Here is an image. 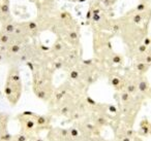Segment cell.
I'll use <instances>...</instances> for the list:
<instances>
[{"instance_id":"obj_38","label":"cell","mask_w":151,"mask_h":141,"mask_svg":"<svg viewBox=\"0 0 151 141\" xmlns=\"http://www.w3.org/2000/svg\"><path fill=\"white\" fill-rule=\"evenodd\" d=\"M36 141H42V139H36Z\"/></svg>"},{"instance_id":"obj_8","label":"cell","mask_w":151,"mask_h":141,"mask_svg":"<svg viewBox=\"0 0 151 141\" xmlns=\"http://www.w3.org/2000/svg\"><path fill=\"white\" fill-rule=\"evenodd\" d=\"M66 35H67V37H68L69 40H78V38H79L78 32L76 31V30H73V29H71V30H69V31H67Z\"/></svg>"},{"instance_id":"obj_32","label":"cell","mask_w":151,"mask_h":141,"mask_svg":"<svg viewBox=\"0 0 151 141\" xmlns=\"http://www.w3.org/2000/svg\"><path fill=\"white\" fill-rule=\"evenodd\" d=\"M55 68H56V69H61V68H62V63H61V62H56V63H55Z\"/></svg>"},{"instance_id":"obj_30","label":"cell","mask_w":151,"mask_h":141,"mask_svg":"<svg viewBox=\"0 0 151 141\" xmlns=\"http://www.w3.org/2000/svg\"><path fill=\"white\" fill-rule=\"evenodd\" d=\"M68 130H66V129H61L60 130V134L62 135V136H67V134H68Z\"/></svg>"},{"instance_id":"obj_31","label":"cell","mask_w":151,"mask_h":141,"mask_svg":"<svg viewBox=\"0 0 151 141\" xmlns=\"http://www.w3.org/2000/svg\"><path fill=\"white\" fill-rule=\"evenodd\" d=\"M63 98V94L61 93V92H59V93H57L56 94V99L58 100V101H60L61 99Z\"/></svg>"},{"instance_id":"obj_21","label":"cell","mask_w":151,"mask_h":141,"mask_svg":"<svg viewBox=\"0 0 151 141\" xmlns=\"http://www.w3.org/2000/svg\"><path fill=\"white\" fill-rule=\"evenodd\" d=\"M142 62L146 63L147 65H149V66H150V65H151V54L146 55V56L144 57V60H143Z\"/></svg>"},{"instance_id":"obj_15","label":"cell","mask_w":151,"mask_h":141,"mask_svg":"<svg viewBox=\"0 0 151 141\" xmlns=\"http://www.w3.org/2000/svg\"><path fill=\"white\" fill-rule=\"evenodd\" d=\"M120 98H121V101L123 103H126L130 100V94H128L127 92H122L121 95H120Z\"/></svg>"},{"instance_id":"obj_23","label":"cell","mask_w":151,"mask_h":141,"mask_svg":"<svg viewBox=\"0 0 151 141\" xmlns=\"http://www.w3.org/2000/svg\"><path fill=\"white\" fill-rule=\"evenodd\" d=\"M0 139L3 141H9L12 139V135L9 134V133H5V134H3L2 136L0 137Z\"/></svg>"},{"instance_id":"obj_36","label":"cell","mask_w":151,"mask_h":141,"mask_svg":"<svg viewBox=\"0 0 151 141\" xmlns=\"http://www.w3.org/2000/svg\"><path fill=\"white\" fill-rule=\"evenodd\" d=\"M140 1H142V2H146V3H150L151 0H140Z\"/></svg>"},{"instance_id":"obj_18","label":"cell","mask_w":151,"mask_h":141,"mask_svg":"<svg viewBox=\"0 0 151 141\" xmlns=\"http://www.w3.org/2000/svg\"><path fill=\"white\" fill-rule=\"evenodd\" d=\"M140 133L142 135H147L149 132H150V129H149V126L146 125V126H140Z\"/></svg>"},{"instance_id":"obj_17","label":"cell","mask_w":151,"mask_h":141,"mask_svg":"<svg viewBox=\"0 0 151 141\" xmlns=\"http://www.w3.org/2000/svg\"><path fill=\"white\" fill-rule=\"evenodd\" d=\"M68 132H69V134H70V136L73 137V138H77V137H79V130L78 129H76V128H71V129H69L68 130Z\"/></svg>"},{"instance_id":"obj_13","label":"cell","mask_w":151,"mask_h":141,"mask_svg":"<svg viewBox=\"0 0 151 141\" xmlns=\"http://www.w3.org/2000/svg\"><path fill=\"white\" fill-rule=\"evenodd\" d=\"M122 57L120 56V55H118V54H114L113 56H112V62L114 63V64H121L122 63Z\"/></svg>"},{"instance_id":"obj_5","label":"cell","mask_w":151,"mask_h":141,"mask_svg":"<svg viewBox=\"0 0 151 141\" xmlns=\"http://www.w3.org/2000/svg\"><path fill=\"white\" fill-rule=\"evenodd\" d=\"M137 85H138V91L141 92V93H146L149 89L148 83H147L145 79H141V80L137 83Z\"/></svg>"},{"instance_id":"obj_6","label":"cell","mask_w":151,"mask_h":141,"mask_svg":"<svg viewBox=\"0 0 151 141\" xmlns=\"http://www.w3.org/2000/svg\"><path fill=\"white\" fill-rule=\"evenodd\" d=\"M136 68H137V70H138L140 73H145L147 70H148L149 65H147L146 63H144V62H142V61H141V62L137 63Z\"/></svg>"},{"instance_id":"obj_9","label":"cell","mask_w":151,"mask_h":141,"mask_svg":"<svg viewBox=\"0 0 151 141\" xmlns=\"http://www.w3.org/2000/svg\"><path fill=\"white\" fill-rule=\"evenodd\" d=\"M110 83H111V85H113L114 88L118 89V88H119L120 85H121L122 81H121V79H120V77L114 76V77H112V78H111V80H110Z\"/></svg>"},{"instance_id":"obj_24","label":"cell","mask_w":151,"mask_h":141,"mask_svg":"<svg viewBox=\"0 0 151 141\" xmlns=\"http://www.w3.org/2000/svg\"><path fill=\"white\" fill-rule=\"evenodd\" d=\"M143 44H145L146 46H151V37L146 36V37L143 39Z\"/></svg>"},{"instance_id":"obj_25","label":"cell","mask_w":151,"mask_h":141,"mask_svg":"<svg viewBox=\"0 0 151 141\" xmlns=\"http://www.w3.org/2000/svg\"><path fill=\"white\" fill-rule=\"evenodd\" d=\"M108 110H109V112H111V113H117V107H116L115 105H109L108 106Z\"/></svg>"},{"instance_id":"obj_2","label":"cell","mask_w":151,"mask_h":141,"mask_svg":"<svg viewBox=\"0 0 151 141\" xmlns=\"http://www.w3.org/2000/svg\"><path fill=\"white\" fill-rule=\"evenodd\" d=\"M18 26V23H16L15 21H13L12 19L7 20V21L3 22L2 23V27H1V31L5 32V33L7 34H14V32H15L16 28H17Z\"/></svg>"},{"instance_id":"obj_7","label":"cell","mask_w":151,"mask_h":141,"mask_svg":"<svg viewBox=\"0 0 151 141\" xmlns=\"http://www.w3.org/2000/svg\"><path fill=\"white\" fill-rule=\"evenodd\" d=\"M125 91L127 92L128 94H130V95H134V94H137V92H138V85H137L136 83H128V85H126Z\"/></svg>"},{"instance_id":"obj_16","label":"cell","mask_w":151,"mask_h":141,"mask_svg":"<svg viewBox=\"0 0 151 141\" xmlns=\"http://www.w3.org/2000/svg\"><path fill=\"white\" fill-rule=\"evenodd\" d=\"M35 122H36V125H38V126H44V125L47 124V120H46V118H45V116L38 115L37 118H36V120H35Z\"/></svg>"},{"instance_id":"obj_35","label":"cell","mask_w":151,"mask_h":141,"mask_svg":"<svg viewBox=\"0 0 151 141\" xmlns=\"http://www.w3.org/2000/svg\"><path fill=\"white\" fill-rule=\"evenodd\" d=\"M122 141H130V138H129V137L126 136V137H124V138L122 139Z\"/></svg>"},{"instance_id":"obj_27","label":"cell","mask_w":151,"mask_h":141,"mask_svg":"<svg viewBox=\"0 0 151 141\" xmlns=\"http://www.w3.org/2000/svg\"><path fill=\"white\" fill-rule=\"evenodd\" d=\"M86 102L89 104V105H91V106H95V105H96V102H95L91 97H86Z\"/></svg>"},{"instance_id":"obj_39","label":"cell","mask_w":151,"mask_h":141,"mask_svg":"<svg viewBox=\"0 0 151 141\" xmlns=\"http://www.w3.org/2000/svg\"><path fill=\"white\" fill-rule=\"evenodd\" d=\"M0 46H1V43H0Z\"/></svg>"},{"instance_id":"obj_19","label":"cell","mask_w":151,"mask_h":141,"mask_svg":"<svg viewBox=\"0 0 151 141\" xmlns=\"http://www.w3.org/2000/svg\"><path fill=\"white\" fill-rule=\"evenodd\" d=\"M147 50H148V46H146L143 43H141L140 46H138V52L140 53V54H145V53L147 52Z\"/></svg>"},{"instance_id":"obj_14","label":"cell","mask_w":151,"mask_h":141,"mask_svg":"<svg viewBox=\"0 0 151 141\" xmlns=\"http://www.w3.org/2000/svg\"><path fill=\"white\" fill-rule=\"evenodd\" d=\"M69 77H70L73 80H78L79 77H80V72H79L78 70H76V69H73V70H71L70 72H69Z\"/></svg>"},{"instance_id":"obj_22","label":"cell","mask_w":151,"mask_h":141,"mask_svg":"<svg viewBox=\"0 0 151 141\" xmlns=\"http://www.w3.org/2000/svg\"><path fill=\"white\" fill-rule=\"evenodd\" d=\"M69 111H70V109H69L68 106H64V107H62L60 110L61 114H63V115H67V114L69 113Z\"/></svg>"},{"instance_id":"obj_10","label":"cell","mask_w":151,"mask_h":141,"mask_svg":"<svg viewBox=\"0 0 151 141\" xmlns=\"http://www.w3.org/2000/svg\"><path fill=\"white\" fill-rule=\"evenodd\" d=\"M7 50H9V52H11L12 54H18V53L21 51V46L17 43H12Z\"/></svg>"},{"instance_id":"obj_12","label":"cell","mask_w":151,"mask_h":141,"mask_svg":"<svg viewBox=\"0 0 151 141\" xmlns=\"http://www.w3.org/2000/svg\"><path fill=\"white\" fill-rule=\"evenodd\" d=\"M35 95L38 99H42V100L47 99V93L45 90H37V91H35Z\"/></svg>"},{"instance_id":"obj_3","label":"cell","mask_w":151,"mask_h":141,"mask_svg":"<svg viewBox=\"0 0 151 141\" xmlns=\"http://www.w3.org/2000/svg\"><path fill=\"white\" fill-rule=\"evenodd\" d=\"M12 42V35L11 34H7L3 31H0V43L1 46H5L9 44Z\"/></svg>"},{"instance_id":"obj_29","label":"cell","mask_w":151,"mask_h":141,"mask_svg":"<svg viewBox=\"0 0 151 141\" xmlns=\"http://www.w3.org/2000/svg\"><path fill=\"white\" fill-rule=\"evenodd\" d=\"M134 130H132V129H128V130L126 131V136L130 138L132 136H134Z\"/></svg>"},{"instance_id":"obj_20","label":"cell","mask_w":151,"mask_h":141,"mask_svg":"<svg viewBox=\"0 0 151 141\" xmlns=\"http://www.w3.org/2000/svg\"><path fill=\"white\" fill-rule=\"evenodd\" d=\"M53 48H54V51H56V52H60L63 48L62 43H61V42H56V43L54 44V46H53Z\"/></svg>"},{"instance_id":"obj_26","label":"cell","mask_w":151,"mask_h":141,"mask_svg":"<svg viewBox=\"0 0 151 141\" xmlns=\"http://www.w3.org/2000/svg\"><path fill=\"white\" fill-rule=\"evenodd\" d=\"M96 122L99 125H101V126H104V125H107V120H106L105 118H99L96 120Z\"/></svg>"},{"instance_id":"obj_11","label":"cell","mask_w":151,"mask_h":141,"mask_svg":"<svg viewBox=\"0 0 151 141\" xmlns=\"http://www.w3.org/2000/svg\"><path fill=\"white\" fill-rule=\"evenodd\" d=\"M36 126V122L34 120H27L25 122V127L27 130H32V129H34Z\"/></svg>"},{"instance_id":"obj_1","label":"cell","mask_w":151,"mask_h":141,"mask_svg":"<svg viewBox=\"0 0 151 141\" xmlns=\"http://www.w3.org/2000/svg\"><path fill=\"white\" fill-rule=\"evenodd\" d=\"M11 0H0V22L11 19Z\"/></svg>"},{"instance_id":"obj_34","label":"cell","mask_w":151,"mask_h":141,"mask_svg":"<svg viewBox=\"0 0 151 141\" xmlns=\"http://www.w3.org/2000/svg\"><path fill=\"white\" fill-rule=\"evenodd\" d=\"M86 127H87V129H89L90 131L94 130V126H93V125H91V124H87Z\"/></svg>"},{"instance_id":"obj_4","label":"cell","mask_w":151,"mask_h":141,"mask_svg":"<svg viewBox=\"0 0 151 141\" xmlns=\"http://www.w3.org/2000/svg\"><path fill=\"white\" fill-rule=\"evenodd\" d=\"M134 11H138V13H147V11H151L150 7H149V3L142 2V1H139V3L137 4V6L134 7Z\"/></svg>"},{"instance_id":"obj_37","label":"cell","mask_w":151,"mask_h":141,"mask_svg":"<svg viewBox=\"0 0 151 141\" xmlns=\"http://www.w3.org/2000/svg\"><path fill=\"white\" fill-rule=\"evenodd\" d=\"M2 59H3V57H2V55H1V53H0V62L2 61Z\"/></svg>"},{"instance_id":"obj_33","label":"cell","mask_w":151,"mask_h":141,"mask_svg":"<svg viewBox=\"0 0 151 141\" xmlns=\"http://www.w3.org/2000/svg\"><path fill=\"white\" fill-rule=\"evenodd\" d=\"M83 64L86 65V66H89V65L92 64V60H84L83 61Z\"/></svg>"},{"instance_id":"obj_28","label":"cell","mask_w":151,"mask_h":141,"mask_svg":"<svg viewBox=\"0 0 151 141\" xmlns=\"http://www.w3.org/2000/svg\"><path fill=\"white\" fill-rule=\"evenodd\" d=\"M27 136L26 135H20L17 137V141H27Z\"/></svg>"}]
</instances>
